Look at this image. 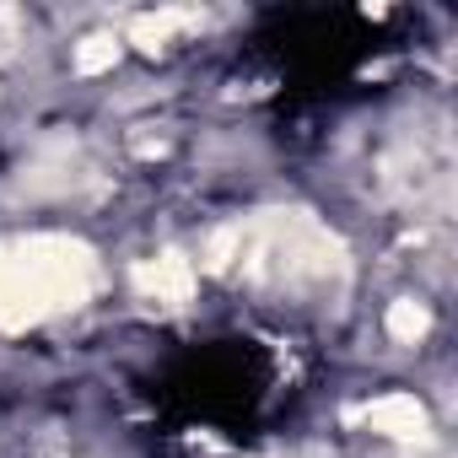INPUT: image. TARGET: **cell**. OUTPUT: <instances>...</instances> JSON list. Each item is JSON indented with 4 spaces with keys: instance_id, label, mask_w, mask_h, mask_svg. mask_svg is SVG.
Wrapping results in <instances>:
<instances>
[{
    "instance_id": "obj_1",
    "label": "cell",
    "mask_w": 458,
    "mask_h": 458,
    "mask_svg": "<svg viewBox=\"0 0 458 458\" xmlns=\"http://www.w3.org/2000/svg\"><path fill=\"white\" fill-rule=\"evenodd\" d=\"M98 259L76 238H17L0 243V329H33L87 302Z\"/></svg>"
},
{
    "instance_id": "obj_2",
    "label": "cell",
    "mask_w": 458,
    "mask_h": 458,
    "mask_svg": "<svg viewBox=\"0 0 458 458\" xmlns=\"http://www.w3.org/2000/svg\"><path fill=\"white\" fill-rule=\"evenodd\" d=\"M135 286H140L146 297H157V302H189V292H194V270H189L183 254H162V259L135 265Z\"/></svg>"
},
{
    "instance_id": "obj_3",
    "label": "cell",
    "mask_w": 458,
    "mask_h": 458,
    "mask_svg": "<svg viewBox=\"0 0 458 458\" xmlns=\"http://www.w3.org/2000/svg\"><path fill=\"white\" fill-rule=\"evenodd\" d=\"M367 426H372V431H383V437L410 442V437H420V431H426V404H420L415 394H383V399H372V404H367Z\"/></svg>"
},
{
    "instance_id": "obj_4",
    "label": "cell",
    "mask_w": 458,
    "mask_h": 458,
    "mask_svg": "<svg viewBox=\"0 0 458 458\" xmlns=\"http://www.w3.org/2000/svg\"><path fill=\"white\" fill-rule=\"evenodd\" d=\"M426 329H431V313H426L415 297H399V302L388 308V335H394L399 345H415Z\"/></svg>"
},
{
    "instance_id": "obj_5",
    "label": "cell",
    "mask_w": 458,
    "mask_h": 458,
    "mask_svg": "<svg viewBox=\"0 0 458 458\" xmlns=\"http://www.w3.org/2000/svg\"><path fill=\"white\" fill-rule=\"evenodd\" d=\"M189 17L183 12H157V17H135L130 22V44H140V49H162L178 28H183Z\"/></svg>"
},
{
    "instance_id": "obj_6",
    "label": "cell",
    "mask_w": 458,
    "mask_h": 458,
    "mask_svg": "<svg viewBox=\"0 0 458 458\" xmlns=\"http://www.w3.org/2000/svg\"><path fill=\"white\" fill-rule=\"evenodd\" d=\"M114 60H119V38H114V33H92V38L76 49V71H81V76H98V71H108Z\"/></svg>"
}]
</instances>
